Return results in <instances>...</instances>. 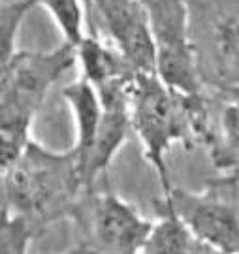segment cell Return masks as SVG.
I'll list each match as a JSON object with an SVG mask.
<instances>
[{
	"label": "cell",
	"instance_id": "4",
	"mask_svg": "<svg viewBox=\"0 0 239 254\" xmlns=\"http://www.w3.org/2000/svg\"><path fill=\"white\" fill-rule=\"evenodd\" d=\"M155 44V73L184 96H203L200 53L186 0H143Z\"/></svg>",
	"mask_w": 239,
	"mask_h": 254
},
{
	"label": "cell",
	"instance_id": "9",
	"mask_svg": "<svg viewBox=\"0 0 239 254\" xmlns=\"http://www.w3.org/2000/svg\"><path fill=\"white\" fill-rule=\"evenodd\" d=\"M77 66L83 79L94 89H104L117 83H128L138 70L124 59L117 47L102 36L87 34L77 44Z\"/></svg>",
	"mask_w": 239,
	"mask_h": 254
},
{
	"label": "cell",
	"instance_id": "11",
	"mask_svg": "<svg viewBox=\"0 0 239 254\" xmlns=\"http://www.w3.org/2000/svg\"><path fill=\"white\" fill-rule=\"evenodd\" d=\"M157 209L158 220H155L141 254H194L200 241L192 232L162 200L157 201Z\"/></svg>",
	"mask_w": 239,
	"mask_h": 254
},
{
	"label": "cell",
	"instance_id": "1",
	"mask_svg": "<svg viewBox=\"0 0 239 254\" xmlns=\"http://www.w3.org/2000/svg\"><path fill=\"white\" fill-rule=\"evenodd\" d=\"M130 125L136 132L145 160L157 172L162 192L172 189L168 153L177 143H211L209 108L205 96H184L170 89L157 73L138 72L128 83Z\"/></svg>",
	"mask_w": 239,
	"mask_h": 254
},
{
	"label": "cell",
	"instance_id": "14",
	"mask_svg": "<svg viewBox=\"0 0 239 254\" xmlns=\"http://www.w3.org/2000/svg\"><path fill=\"white\" fill-rule=\"evenodd\" d=\"M40 6L38 0H11L2 2L0 9V63H6L17 51V36L23 21L32 9Z\"/></svg>",
	"mask_w": 239,
	"mask_h": 254
},
{
	"label": "cell",
	"instance_id": "19",
	"mask_svg": "<svg viewBox=\"0 0 239 254\" xmlns=\"http://www.w3.org/2000/svg\"><path fill=\"white\" fill-rule=\"evenodd\" d=\"M217 183H224V185H239V173H234V175H228V177H222Z\"/></svg>",
	"mask_w": 239,
	"mask_h": 254
},
{
	"label": "cell",
	"instance_id": "6",
	"mask_svg": "<svg viewBox=\"0 0 239 254\" xmlns=\"http://www.w3.org/2000/svg\"><path fill=\"white\" fill-rule=\"evenodd\" d=\"M168 207L203 245L239 253V207L219 190L190 192L172 187L162 196Z\"/></svg>",
	"mask_w": 239,
	"mask_h": 254
},
{
	"label": "cell",
	"instance_id": "13",
	"mask_svg": "<svg viewBox=\"0 0 239 254\" xmlns=\"http://www.w3.org/2000/svg\"><path fill=\"white\" fill-rule=\"evenodd\" d=\"M38 4L49 11L64 42L77 47V44L87 36L81 0H38Z\"/></svg>",
	"mask_w": 239,
	"mask_h": 254
},
{
	"label": "cell",
	"instance_id": "16",
	"mask_svg": "<svg viewBox=\"0 0 239 254\" xmlns=\"http://www.w3.org/2000/svg\"><path fill=\"white\" fill-rule=\"evenodd\" d=\"M194 254H239V253H230V251H221V249H215V247H209V245H200L196 247V251Z\"/></svg>",
	"mask_w": 239,
	"mask_h": 254
},
{
	"label": "cell",
	"instance_id": "5",
	"mask_svg": "<svg viewBox=\"0 0 239 254\" xmlns=\"http://www.w3.org/2000/svg\"><path fill=\"white\" fill-rule=\"evenodd\" d=\"M75 211L87 215L94 254H141L155 220L145 218L138 209L113 192L94 194L89 207L77 205Z\"/></svg>",
	"mask_w": 239,
	"mask_h": 254
},
{
	"label": "cell",
	"instance_id": "18",
	"mask_svg": "<svg viewBox=\"0 0 239 254\" xmlns=\"http://www.w3.org/2000/svg\"><path fill=\"white\" fill-rule=\"evenodd\" d=\"M222 94H226V98H236V100H239V85H236V87H228V89H222Z\"/></svg>",
	"mask_w": 239,
	"mask_h": 254
},
{
	"label": "cell",
	"instance_id": "15",
	"mask_svg": "<svg viewBox=\"0 0 239 254\" xmlns=\"http://www.w3.org/2000/svg\"><path fill=\"white\" fill-rule=\"evenodd\" d=\"M36 228L25 217L2 209L0 228V254H28V245Z\"/></svg>",
	"mask_w": 239,
	"mask_h": 254
},
{
	"label": "cell",
	"instance_id": "12",
	"mask_svg": "<svg viewBox=\"0 0 239 254\" xmlns=\"http://www.w3.org/2000/svg\"><path fill=\"white\" fill-rule=\"evenodd\" d=\"M213 166L228 175L239 173V100L228 98L221 111L219 136L211 139Z\"/></svg>",
	"mask_w": 239,
	"mask_h": 254
},
{
	"label": "cell",
	"instance_id": "10",
	"mask_svg": "<svg viewBox=\"0 0 239 254\" xmlns=\"http://www.w3.org/2000/svg\"><path fill=\"white\" fill-rule=\"evenodd\" d=\"M217 72L222 89L239 85V8L219 13L211 27Z\"/></svg>",
	"mask_w": 239,
	"mask_h": 254
},
{
	"label": "cell",
	"instance_id": "3",
	"mask_svg": "<svg viewBox=\"0 0 239 254\" xmlns=\"http://www.w3.org/2000/svg\"><path fill=\"white\" fill-rule=\"evenodd\" d=\"M81 189L87 187L74 151L53 153L32 139L17 162L2 172V209L36 228L74 215Z\"/></svg>",
	"mask_w": 239,
	"mask_h": 254
},
{
	"label": "cell",
	"instance_id": "7",
	"mask_svg": "<svg viewBox=\"0 0 239 254\" xmlns=\"http://www.w3.org/2000/svg\"><path fill=\"white\" fill-rule=\"evenodd\" d=\"M104 34L138 72L155 73V44L143 0H89Z\"/></svg>",
	"mask_w": 239,
	"mask_h": 254
},
{
	"label": "cell",
	"instance_id": "2",
	"mask_svg": "<svg viewBox=\"0 0 239 254\" xmlns=\"http://www.w3.org/2000/svg\"><path fill=\"white\" fill-rule=\"evenodd\" d=\"M77 64L75 46L51 51H15L0 63V170H8L30 145V127L49 89Z\"/></svg>",
	"mask_w": 239,
	"mask_h": 254
},
{
	"label": "cell",
	"instance_id": "17",
	"mask_svg": "<svg viewBox=\"0 0 239 254\" xmlns=\"http://www.w3.org/2000/svg\"><path fill=\"white\" fill-rule=\"evenodd\" d=\"M60 254H94V251H92L89 245H77V247L68 249V251H64V253H60Z\"/></svg>",
	"mask_w": 239,
	"mask_h": 254
},
{
	"label": "cell",
	"instance_id": "8",
	"mask_svg": "<svg viewBox=\"0 0 239 254\" xmlns=\"http://www.w3.org/2000/svg\"><path fill=\"white\" fill-rule=\"evenodd\" d=\"M62 98L72 111V117L75 123V143L72 147V151L77 158L79 172L83 177L85 166L89 162L92 149L96 145L102 115H104V104H102L98 91L83 77L66 85L62 89Z\"/></svg>",
	"mask_w": 239,
	"mask_h": 254
}]
</instances>
